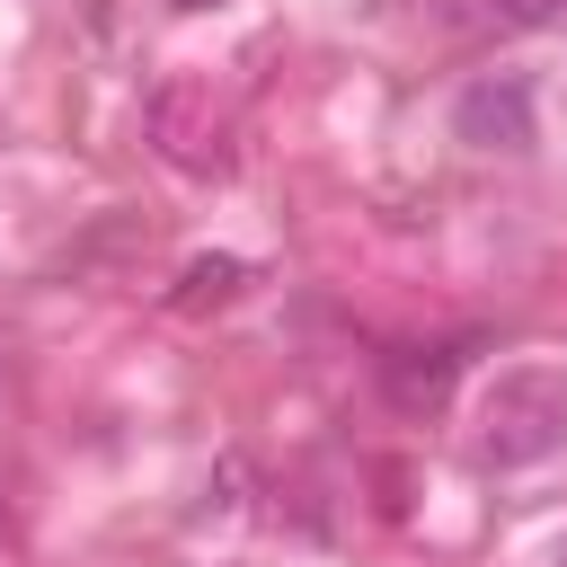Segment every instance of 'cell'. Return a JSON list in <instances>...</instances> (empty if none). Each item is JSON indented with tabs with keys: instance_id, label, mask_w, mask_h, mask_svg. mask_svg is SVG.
<instances>
[{
	"instance_id": "3957f363",
	"label": "cell",
	"mask_w": 567,
	"mask_h": 567,
	"mask_svg": "<svg viewBox=\"0 0 567 567\" xmlns=\"http://www.w3.org/2000/svg\"><path fill=\"white\" fill-rule=\"evenodd\" d=\"M461 142H478V151H523V142H532V97H523V80H478V89L461 97Z\"/></svg>"
},
{
	"instance_id": "277c9868",
	"label": "cell",
	"mask_w": 567,
	"mask_h": 567,
	"mask_svg": "<svg viewBox=\"0 0 567 567\" xmlns=\"http://www.w3.org/2000/svg\"><path fill=\"white\" fill-rule=\"evenodd\" d=\"M239 284H248V266H239V257H195V266L177 275V292H168V301H177V310H213V301H230Z\"/></svg>"
},
{
	"instance_id": "7a4b0ae2",
	"label": "cell",
	"mask_w": 567,
	"mask_h": 567,
	"mask_svg": "<svg viewBox=\"0 0 567 567\" xmlns=\"http://www.w3.org/2000/svg\"><path fill=\"white\" fill-rule=\"evenodd\" d=\"M461 363H470L461 337H443V346H390V354H381V390H390V408L416 416V408H443V399H452Z\"/></svg>"
},
{
	"instance_id": "6da1fadb",
	"label": "cell",
	"mask_w": 567,
	"mask_h": 567,
	"mask_svg": "<svg viewBox=\"0 0 567 567\" xmlns=\"http://www.w3.org/2000/svg\"><path fill=\"white\" fill-rule=\"evenodd\" d=\"M567 443V381L558 372H505L487 390V416H478V461L487 470H532Z\"/></svg>"
},
{
	"instance_id": "5b68a950",
	"label": "cell",
	"mask_w": 567,
	"mask_h": 567,
	"mask_svg": "<svg viewBox=\"0 0 567 567\" xmlns=\"http://www.w3.org/2000/svg\"><path fill=\"white\" fill-rule=\"evenodd\" d=\"M177 9H213V0H177Z\"/></svg>"
},
{
	"instance_id": "8992f818",
	"label": "cell",
	"mask_w": 567,
	"mask_h": 567,
	"mask_svg": "<svg viewBox=\"0 0 567 567\" xmlns=\"http://www.w3.org/2000/svg\"><path fill=\"white\" fill-rule=\"evenodd\" d=\"M558 567H567V549H558Z\"/></svg>"
}]
</instances>
